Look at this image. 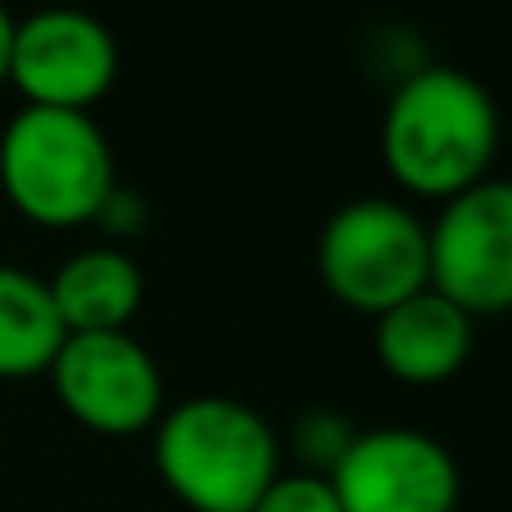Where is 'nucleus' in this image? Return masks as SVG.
<instances>
[{"mask_svg": "<svg viewBox=\"0 0 512 512\" xmlns=\"http://www.w3.org/2000/svg\"><path fill=\"white\" fill-rule=\"evenodd\" d=\"M252 512H342L328 477H310V472H292V477H274V486L252 504Z\"/></svg>", "mask_w": 512, "mask_h": 512, "instance_id": "ddd939ff", "label": "nucleus"}, {"mask_svg": "<svg viewBox=\"0 0 512 512\" xmlns=\"http://www.w3.org/2000/svg\"><path fill=\"white\" fill-rule=\"evenodd\" d=\"M153 463L189 512H252L279 477V436L243 400L194 396L162 409Z\"/></svg>", "mask_w": 512, "mask_h": 512, "instance_id": "7ed1b4c3", "label": "nucleus"}, {"mask_svg": "<svg viewBox=\"0 0 512 512\" xmlns=\"http://www.w3.org/2000/svg\"><path fill=\"white\" fill-rule=\"evenodd\" d=\"M45 283L68 333H126L144 301V274L122 248H81Z\"/></svg>", "mask_w": 512, "mask_h": 512, "instance_id": "9d476101", "label": "nucleus"}, {"mask_svg": "<svg viewBox=\"0 0 512 512\" xmlns=\"http://www.w3.org/2000/svg\"><path fill=\"white\" fill-rule=\"evenodd\" d=\"M117 41L95 14L68 5L14 18L9 81L27 108L90 113L117 81Z\"/></svg>", "mask_w": 512, "mask_h": 512, "instance_id": "423d86ee", "label": "nucleus"}, {"mask_svg": "<svg viewBox=\"0 0 512 512\" xmlns=\"http://www.w3.org/2000/svg\"><path fill=\"white\" fill-rule=\"evenodd\" d=\"M0 194L41 230H81L117 194L108 135L90 113L18 108L0 131Z\"/></svg>", "mask_w": 512, "mask_h": 512, "instance_id": "f03ea898", "label": "nucleus"}, {"mask_svg": "<svg viewBox=\"0 0 512 512\" xmlns=\"http://www.w3.org/2000/svg\"><path fill=\"white\" fill-rule=\"evenodd\" d=\"M63 414L95 436H140L162 418V369L140 337L68 333L50 364Z\"/></svg>", "mask_w": 512, "mask_h": 512, "instance_id": "39448f33", "label": "nucleus"}, {"mask_svg": "<svg viewBox=\"0 0 512 512\" xmlns=\"http://www.w3.org/2000/svg\"><path fill=\"white\" fill-rule=\"evenodd\" d=\"M342 512H454L459 463L436 436L414 427L355 432L328 472Z\"/></svg>", "mask_w": 512, "mask_h": 512, "instance_id": "6e6552de", "label": "nucleus"}, {"mask_svg": "<svg viewBox=\"0 0 512 512\" xmlns=\"http://www.w3.org/2000/svg\"><path fill=\"white\" fill-rule=\"evenodd\" d=\"M9 41H14V14L0 5V86L9 81Z\"/></svg>", "mask_w": 512, "mask_h": 512, "instance_id": "4468645a", "label": "nucleus"}, {"mask_svg": "<svg viewBox=\"0 0 512 512\" xmlns=\"http://www.w3.org/2000/svg\"><path fill=\"white\" fill-rule=\"evenodd\" d=\"M351 436L355 432L346 427V418H337V414H306V418H297L292 450H297V459L306 463L310 477H328V472H333V463L346 454Z\"/></svg>", "mask_w": 512, "mask_h": 512, "instance_id": "f8f14e48", "label": "nucleus"}, {"mask_svg": "<svg viewBox=\"0 0 512 512\" xmlns=\"http://www.w3.org/2000/svg\"><path fill=\"white\" fill-rule=\"evenodd\" d=\"M472 337H477V319L463 315L436 288H423L378 315L373 351H378V364L396 382L436 387V382H450L468 364Z\"/></svg>", "mask_w": 512, "mask_h": 512, "instance_id": "1a4fd4ad", "label": "nucleus"}, {"mask_svg": "<svg viewBox=\"0 0 512 512\" xmlns=\"http://www.w3.org/2000/svg\"><path fill=\"white\" fill-rule=\"evenodd\" d=\"M319 279L328 297L360 315L382 310L432 288L427 225L391 198H355L328 216L319 234Z\"/></svg>", "mask_w": 512, "mask_h": 512, "instance_id": "20e7f679", "label": "nucleus"}, {"mask_svg": "<svg viewBox=\"0 0 512 512\" xmlns=\"http://www.w3.org/2000/svg\"><path fill=\"white\" fill-rule=\"evenodd\" d=\"M432 288L472 319L512 310V180L486 176L427 225Z\"/></svg>", "mask_w": 512, "mask_h": 512, "instance_id": "0eeeda50", "label": "nucleus"}, {"mask_svg": "<svg viewBox=\"0 0 512 512\" xmlns=\"http://www.w3.org/2000/svg\"><path fill=\"white\" fill-rule=\"evenodd\" d=\"M495 153L499 108L472 72L432 63L396 86L382 117V162L400 189L450 203L490 176Z\"/></svg>", "mask_w": 512, "mask_h": 512, "instance_id": "f257e3e1", "label": "nucleus"}, {"mask_svg": "<svg viewBox=\"0 0 512 512\" xmlns=\"http://www.w3.org/2000/svg\"><path fill=\"white\" fill-rule=\"evenodd\" d=\"M63 337L68 328L54 310L50 283L23 265L0 261V382L50 373Z\"/></svg>", "mask_w": 512, "mask_h": 512, "instance_id": "9b49d317", "label": "nucleus"}]
</instances>
